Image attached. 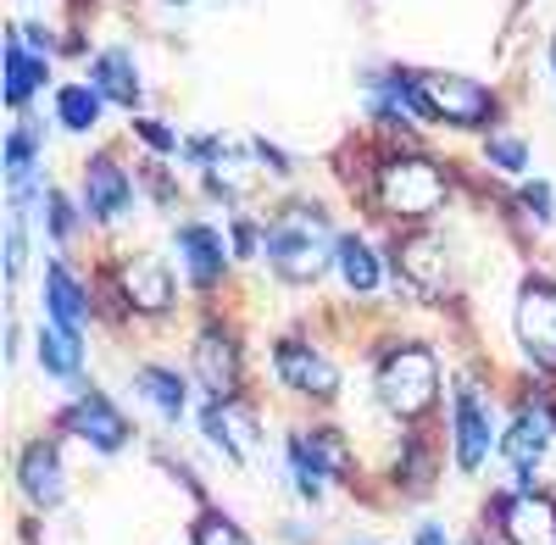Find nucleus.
I'll return each mask as SVG.
<instances>
[{"label": "nucleus", "mask_w": 556, "mask_h": 545, "mask_svg": "<svg viewBox=\"0 0 556 545\" xmlns=\"http://www.w3.org/2000/svg\"><path fill=\"white\" fill-rule=\"evenodd\" d=\"M106 96L89 78H62L51 89V123L56 134H73V140H96V134L106 128Z\"/></svg>", "instance_id": "24"}, {"label": "nucleus", "mask_w": 556, "mask_h": 545, "mask_svg": "<svg viewBox=\"0 0 556 545\" xmlns=\"http://www.w3.org/2000/svg\"><path fill=\"white\" fill-rule=\"evenodd\" d=\"M167 256L178 262V279L190 295L201 301H217L228 284H235V251H228V235H223V223L212 217H173L167 223Z\"/></svg>", "instance_id": "8"}, {"label": "nucleus", "mask_w": 556, "mask_h": 545, "mask_svg": "<svg viewBox=\"0 0 556 545\" xmlns=\"http://www.w3.org/2000/svg\"><path fill=\"white\" fill-rule=\"evenodd\" d=\"M128 384H134V395L151 406V413L162 418V423H184L190 418V390H195V379H190V368H178V362H134L128 368Z\"/></svg>", "instance_id": "22"}, {"label": "nucleus", "mask_w": 556, "mask_h": 545, "mask_svg": "<svg viewBox=\"0 0 556 545\" xmlns=\"http://www.w3.org/2000/svg\"><path fill=\"white\" fill-rule=\"evenodd\" d=\"M285 479H290V490L301 495V507H306V512H317V507H323V495H329V479H323V468L312 462V451H306L301 429L285 434Z\"/></svg>", "instance_id": "31"}, {"label": "nucleus", "mask_w": 556, "mask_h": 545, "mask_svg": "<svg viewBox=\"0 0 556 545\" xmlns=\"http://www.w3.org/2000/svg\"><path fill=\"white\" fill-rule=\"evenodd\" d=\"M28 7H34V0H28Z\"/></svg>", "instance_id": "42"}, {"label": "nucleus", "mask_w": 556, "mask_h": 545, "mask_svg": "<svg viewBox=\"0 0 556 545\" xmlns=\"http://www.w3.org/2000/svg\"><path fill=\"white\" fill-rule=\"evenodd\" d=\"M267 362H273V384L278 390H290L295 401H306V406H329L334 395H340V362L323 351L312 334H273V345H267Z\"/></svg>", "instance_id": "12"}, {"label": "nucleus", "mask_w": 556, "mask_h": 545, "mask_svg": "<svg viewBox=\"0 0 556 545\" xmlns=\"http://www.w3.org/2000/svg\"><path fill=\"white\" fill-rule=\"evenodd\" d=\"M128 145L146 156V162H173V167H178V156H184V128L167 123L162 112H139V117H128Z\"/></svg>", "instance_id": "30"}, {"label": "nucleus", "mask_w": 556, "mask_h": 545, "mask_svg": "<svg viewBox=\"0 0 556 545\" xmlns=\"http://www.w3.org/2000/svg\"><path fill=\"white\" fill-rule=\"evenodd\" d=\"M190 379L201 390V401H228L245 395V340L235 329V317H223L212 301L201 312V324L190 329Z\"/></svg>", "instance_id": "10"}, {"label": "nucleus", "mask_w": 556, "mask_h": 545, "mask_svg": "<svg viewBox=\"0 0 556 545\" xmlns=\"http://www.w3.org/2000/svg\"><path fill=\"white\" fill-rule=\"evenodd\" d=\"M39 317H51V324L73 329L89 340V329H96V317H101V301H96V272H84L73 256L51 251L39 262Z\"/></svg>", "instance_id": "14"}, {"label": "nucleus", "mask_w": 556, "mask_h": 545, "mask_svg": "<svg viewBox=\"0 0 556 545\" xmlns=\"http://www.w3.org/2000/svg\"><path fill=\"white\" fill-rule=\"evenodd\" d=\"M56 423H62V434H73V440H84L96 457H117V451L134 440V423H128V413L106 395V390H96V384H84V390H73V401L56 413Z\"/></svg>", "instance_id": "16"}, {"label": "nucleus", "mask_w": 556, "mask_h": 545, "mask_svg": "<svg viewBox=\"0 0 556 545\" xmlns=\"http://www.w3.org/2000/svg\"><path fill=\"white\" fill-rule=\"evenodd\" d=\"M412 545H456V540H451V529L440 518H424V523L412 529Z\"/></svg>", "instance_id": "36"}, {"label": "nucleus", "mask_w": 556, "mask_h": 545, "mask_svg": "<svg viewBox=\"0 0 556 545\" xmlns=\"http://www.w3.org/2000/svg\"><path fill=\"white\" fill-rule=\"evenodd\" d=\"M34 229L45 235V245H51V251H62V256H78V245H84V235H89V217H84V201H78V190H67V185H51V190H45V201H39V217H34Z\"/></svg>", "instance_id": "26"}, {"label": "nucleus", "mask_w": 556, "mask_h": 545, "mask_svg": "<svg viewBox=\"0 0 556 545\" xmlns=\"http://www.w3.org/2000/svg\"><path fill=\"white\" fill-rule=\"evenodd\" d=\"M84 78L101 89L112 112H123V117L151 112L146 106V67H139L134 45H96V51L84 56Z\"/></svg>", "instance_id": "19"}, {"label": "nucleus", "mask_w": 556, "mask_h": 545, "mask_svg": "<svg viewBox=\"0 0 556 545\" xmlns=\"http://www.w3.org/2000/svg\"><path fill=\"white\" fill-rule=\"evenodd\" d=\"M223 235H228V251H235L240 267L262 262V235H267V223H262V206H240V212H223Z\"/></svg>", "instance_id": "32"}, {"label": "nucleus", "mask_w": 556, "mask_h": 545, "mask_svg": "<svg viewBox=\"0 0 556 545\" xmlns=\"http://www.w3.org/2000/svg\"><path fill=\"white\" fill-rule=\"evenodd\" d=\"M501 212L518 223V235H551L556 229V185L545 173H529L513 185V195H501Z\"/></svg>", "instance_id": "27"}, {"label": "nucleus", "mask_w": 556, "mask_h": 545, "mask_svg": "<svg viewBox=\"0 0 556 545\" xmlns=\"http://www.w3.org/2000/svg\"><path fill=\"white\" fill-rule=\"evenodd\" d=\"M262 267L278 290H317L323 279L334 272V240H340V223L329 212L323 195L306 190H285L262 206Z\"/></svg>", "instance_id": "2"}, {"label": "nucleus", "mask_w": 556, "mask_h": 545, "mask_svg": "<svg viewBox=\"0 0 556 545\" xmlns=\"http://www.w3.org/2000/svg\"><path fill=\"white\" fill-rule=\"evenodd\" d=\"M51 134H56V123L45 112H23V117L7 123V134H0V167H7V185L12 178H28V173H45Z\"/></svg>", "instance_id": "25"}, {"label": "nucleus", "mask_w": 556, "mask_h": 545, "mask_svg": "<svg viewBox=\"0 0 556 545\" xmlns=\"http://www.w3.org/2000/svg\"><path fill=\"white\" fill-rule=\"evenodd\" d=\"M551 440H556V395L523 390L513 401V413H506V423H501V462L513 468V484H534Z\"/></svg>", "instance_id": "13"}, {"label": "nucleus", "mask_w": 556, "mask_h": 545, "mask_svg": "<svg viewBox=\"0 0 556 545\" xmlns=\"http://www.w3.org/2000/svg\"><path fill=\"white\" fill-rule=\"evenodd\" d=\"M445 395V368H440V345L390 334L374 356V401L395 429H429Z\"/></svg>", "instance_id": "3"}, {"label": "nucleus", "mask_w": 556, "mask_h": 545, "mask_svg": "<svg viewBox=\"0 0 556 545\" xmlns=\"http://www.w3.org/2000/svg\"><path fill=\"white\" fill-rule=\"evenodd\" d=\"M412 96H417V123L445 128V134H490L506 128V96L495 84L456 73V67H417L412 73Z\"/></svg>", "instance_id": "6"}, {"label": "nucleus", "mask_w": 556, "mask_h": 545, "mask_svg": "<svg viewBox=\"0 0 556 545\" xmlns=\"http://www.w3.org/2000/svg\"><path fill=\"white\" fill-rule=\"evenodd\" d=\"M34 362H39L45 379L84 390V379H89V340L73 334V329H62V324H51V317H39V329H34Z\"/></svg>", "instance_id": "23"}, {"label": "nucleus", "mask_w": 556, "mask_h": 545, "mask_svg": "<svg viewBox=\"0 0 556 545\" xmlns=\"http://www.w3.org/2000/svg\"><path fill=\"white\" fill-rule=\"evenodd\" d=\"M0 73H7V112L23 117V112H39L34 101L45 96V89H56V62L39 56L23 45V34L7 23V34H0Z\"/></svg>", "instance_id": "20"}, {"label": "nucleus", "mask_w": 556, "mask_h": 545, "mask_svg": "<svg viewBox=\"0 0 556 545\" xmlns=\"http://www.w3.org/2000/svg\"><path fill=\"white\" fill-rule=\"evenodd\" d=\"M28 251H34V217L7 212V290L17 295V284L28 279Z\"/></svg>", "instance_id": "33"}, {"label": "nucleus", "mask_w": 556, "mask_h": 545, "mask_svg": "<svg viewBox=\"0 0 556 545\" xmlns=\"http://www.w3.org/2000/svg\"><path fill=\"white\" fill-rule=\"evenodd\" d=\"M245 151H251V162L273 178V185H295V173H301V162L285 151V145H278V140H267V134H245Z\"/></svg>", "instance_id": "34"}, {"label": "nucleus", "mask_w": 556, "mask_h": 545, "mask_svg": "<svg viewBox=\"0 0 556 545\" xmlns=\"http://www.w3.org/2000/svg\"><path fill=\"white\" fill-rule=\"evenodd\" d=\"M384 256H390L395 295H406L417 306H451L462 295V284H468L456 235L434 229V223H424V229H395Z\"/></svg>", "instance_id": "5"}, {"label": "nucleus", "mask_w": 556, "mask_h": 545, "mask_svg": "<svg viewBox=\"0 0 556 545\" xmlns=\"http://www.w3.org/2000/svg\"><path fill=\"white\" fill-rule=\"evenodd\" d=\"M96 272V301L112 306V317H139V324H167L178 312L184 290H178V272L162 251H139V245H123L112 251Z\"/></svg>", "instance_id": "4"}, {"label": "nucleus", "mask_w": 556, "mask_h": 545, "mask_svg": "<svg viewBox=\"0 0 556 545\" xmlns=\"http://www.w3.org/2000/svg\"><path fill=\"white\" fill-rule=\"evenodd\" d=\"M479 167L501 173V178H529L534 173V145L513 128H490V134H479Z\"/></svg>", "instance_id": "29"}, {"label": "nucleus", "mask_w": 556, "mask_h": 545, "mask_svg": "<svg viewBox=\"0 0 556 545\" xmlns=\"http://www.w3.org/2000/svg\"><path fill=\"white\" fill-rule=\"evenodd\" d=\"M451 457L456 473H484L490 457H501V413H495V395L484 384V373H456L451 379Z\"/></svg>", "instance_id": "9"}, {"label": "nucleus", "mask_w": 556, "mask_h": 545, "mask_svg": "<svg viewBox=\"0 0 556 545\" xmlns=\"http://www.w3.org/2000/svg\"><path fill=\"white\" fill-rule=\"evenodd\" d=\"M217 7H240V0H217Z\"/></svg>", "instance_id": "39"}, {"label": "nucleus", "mask_w": 556, "mask_h": 545, "mask_svg": "<svg viewBox=\"0 0 556 545\" xmlns=\"http://www.w3.org/2000/svg\"><path fill=\"white\" fill-rule=\"evenodd\" d=\"M356 206L374 212L384 229H424L440 212H451L456 195H468V167L440 156L429 140H379L362 134V173L351 185Z\"/></svg>", "instance_id": "1"}, {"label": "nucleus", "mask_w": 556, "mask_h": 545, "mask_svg": "<svg viewBox=\"0 0 556 545\" xmlns=\"http://www.w3.org/2000/svg\"><path fill=\"white\" fill-rule=\"evenodd\" d=\"M17 490H23V502H28L34 512H56V507L67 502V462H62L56 440L34 434V440L17 451Z\"/></svg>", "instance_id": "21"}, {"label": "nucleus", "mask_w": 556, "mask_h": 545, "mask_svg": "<svg viewBox=\"0 0 556 545\" xmlns=\"http://www.w3.org/2000/svg\"><path fill=\"white\" fill-rule=\"evenodd\" d=\"M545 73H551V84H556V34L545 39Z\"/></svg>", "instance_id": "37"}, {"label": "nucleus", "mask_w": 556, "mask_h": 545, "mask_svg": "<svg viewBox=\"0 0 556 545\" xmlns=\"http://www.w3.org/2000/svg\"><path fill=\"white\" fill-rule=\"evenodd\" d=\"M301 440L329 484H356V451H351V434L340 423H312V429H301Z\"/></svg>", "instance_id": "28"}, {"label": "nucleus", "mask_w": 556, "mask_h": 545, "mask_svg": "<svg viewBox=\"0 0 556 545\" xmlns=\"http://www.w3.org/2000/svg\"><path fill=\"white\" fill-rule=\"evenodd\" d=\"M201 434L212 451H223V462H235V468H251L262 462V445H267V429L256 418V406L245 395H228V401H201V413H195Z\"/></svg>", "instance_id": "15"}, {"label": "nucleus", "mask_w": 556, "mask_h": 545, "mask_svg": "<svg viewBox=\"0 0 556 545\" xmlns=\"http://www.w3.org/2000/svg\"><path fill=\"white\" fill-rule=\"evenodd\" d=\"M468 545H479V540H468Z\"/></svg>", "instance_id": "41"}, {"label": "nucleus", "mask_w": 556, "mask_h": 545, "mask_svg": "<svg viewBox=\"0 0 556 545\" xmlns=\"http://www.w3.org/2000/svg\"><path fill=\"white\" fill-rule=\"evenodd\" d=\"M190 545H256L235 518L228 512H217V507H206L201 518H195V529H190Z\"/></svg>", "instance_id": "35"}, {"label": "nucleus", "mask_w": 556, "mask_h": 545, "mask_svg": "<svg viewBox=\"0 0 556 545\" xmlns=\"http://www.w3.org/2000/svg\"><path fill=\"white\" fill-rule=\"evenodd\" d=\"M162 7H167V12H184V7H190V0H162Z\"/></svg>", "instance_id": "38"}, {"label": "nucleus", "mask_w": 556, "mask_h": 545, "mask_svg": "<svg viewBox=\"0 0 556 545\" xmlns=\"http://www.w3.org/2000/svg\"><path fill=\"white\" fill-rule=\"evenodd\" d=\"M513 345L540 379L556 384V272L523 267L513 290Z\"/></svg>", "instance_id": "11"}, {"label": "nucleus", "mask_w": 556, "mask_h": 545, "mask_svg": "<svg viewBox=\"0 0 556 545\" xmlns=\"http://www.w3.org/2000/svg\"><path fill=\"white\" fill-rule=\"evenodd\" d=\"M351 545H374V540H351Z\"/></svg>", "instance_id": "40"}, {"label": "nucleus", "mask_w": 556, "mask_h": 545, "mask_svg": "<svg viewBox=\"0 0 556 545\" xmlns=\"http://www.w3.org/2000/svg\"><path fill=\"white\" fill-rule=\"evenodd\" d=\"M501 545H556V495L540 484H513L490 502Z\"/></svg>", "instance_id": "18"}, {"label": "nucleus", "mask_w": 556, "mask_h": 545, "mask_svg": "<svg viewBox=\"0 0 556 545\" xmlns=\"http://www.w3.org/2000/svg\"><path fill=\"white\" fill-rule=\"evenodd\" d=\"M73 190L84 201V217L96 235H123L134 212H139V167H128V156L117 145H96L84 151L73 167Z\"/></svg>", "instance_id": "7"}, {"label": "nucleus", "mask_w": 556, "mask_h": 545, "mask_svg": "<svg viewBox=\"0 0 556 545\" xmlns=\"http://www.w3.org/2000/svg\"><path fill=\"white\" fill-rule=\"evenodd\" d=\"M334 279L345 290V301L367 306L390 290V256L384 245L362 229V223H340V240H334Z\"/></svg>", "instance_id": "17"}]
</instances>
